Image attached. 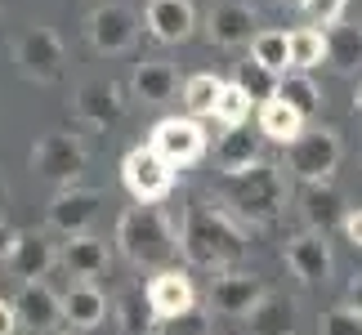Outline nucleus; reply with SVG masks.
Wrapping results in <instances>:
<instances>
[{
    "instance_id": "nucleus-13",
    "label": "nucleus",
    "mask_w": 362,
    "mask_h": 335,
    "mask_svg": "<svg viewBox=\"0 0 362 335\" xmlns=\"http://www.w3.org/2000/svg\"><path fill=\"white\" fill-rule=\"evenodd\" d=\"M139 36V18L125 5H99L90 13V40L99 54H125Z\"/></svg>"
},
{
    "instance_id": "nucleus-33",
    "label": "nucleus",
    "mask_w": 362,
    "mask_h": 335,
    "mask_svg": "<svg viewBox=\"0 0 362 335\" xmlns=\"http://www.w3.org/2000/svg\"><path fill=\"white\" fill-rule=\"evenodd\" d=\"M250 59L282 76L286 72V32H255L250 36Z\"/></svg>"
},
{
    "instance_id": "nucleus-14",
    "label": "nucleus",
    "mask_w": 362,
    "mask_h": 335,
    "mask_svg": "<svg viewBox=\"0 0 362 335\" xmlns=\"http://www.w3.org/2000/svg\"><path fill=\"white\" fill-rule=\"evenodd\" d=\"M206 36H211V45H219V49L250 45V36H255V9L242 5V0H219V5L206 13Z\"/></svg>"
},
{
    "instance_id": "nucleus-4",
    "label": "nucleus",
    "mask_w": 362,
    "mask_h": 335,
    "mask_svg": "<svg viewBox=\"0 0 362 335\" xmlns=\"http://www.w3.org/2000/svg\"><path fill=\"white\" fill-rule=\"evenodd\" d=\"M121 184L139 206H157L175 192V170L148 143H139V148L125 152V161H121Z\"/></svg>"
},
{
    "instance_id": "nucleus-6",
    "label": "nucleus",
    "mask_w": 362,
    "mask_h": 335,
    "mask_svg": "<svg viewBox=\"0 0 362 335\" xmlns=\"http://www.w3.org/2000/svg\"><path fill=\"white\" fill-rule=\"evenodd\" d=\"M286 165L304 179V184H327L331 170L340 165V134L331 130V125L304 130L296 143H286Z\"/></svg>"
},
{
    "instance_id": "nucleus-2",
    "label": "nucleus",
    "mask_w": 362,
    "mask_h": 335,
    "mask_svg": "<svg viewBox=\"0 0 362 335\" xmlns=\"http://www.w3.org/2000/svg\"><path fill=\"white\" fill-rule=\"evenodd\" d=\"M117 246L134 269H170L179 250V233L157 206H130L117 219Z\"/></svg>"
},
{
    "instance_id": "nucleus-1",
    "label": "nucleus",
    "mask_w": 362,
    "mask_h": 335,
    "mask_svg": "<svg viewBox=\"0 0 362 335\" xmlns=\"http://www.w3.org/2000/svg\"><path fill=\"white\" fill-rule=\"evenodd\" d=\"M179 250L192 269H238L246 259V233L233 223L228 211L211 201H192L179 228Z\"/></svg>"
},
{
    "instance_id": "nucleus-3",
    "label": "nucleus",
    "mask_w": 362,
    "mask_h": 335,
    "mask_svg": "<svg viewBox=\"0 0 362 335\" xmlns=\"http://www.w3.org/2000/svg\"><path fill=\"white\" fill-rule=\"evenodd\" d=\"M224 201L250 223H273L286 206V179L273 161H255L238 175H224Z\"/></svg>"
},
{
    "instance_id": "nucleus-17",
    "label": "nucleus",
    "mask_w": 362,
    "mask_h": 335,
    "mask_svg": "<svg viewBox=\"0 0 362 335\" xmlns=\"http://www.w3.org/2000/svg\"><path fill=\"white\" fill-rule=\"evenodd\" d=\"M344 197L331 184H304L300 188V219L309 223V233H317V237H327L331 228H340L344 223Z\"/></svg>"
},
{
    "instance_id": "nucleus-18",
    "label": "nucleus",
    "mask_w": 362,
    "mask_h": 335,
    "mask_svg": "<svg viewBox=\"0 0 362 335\" xmlns=\"http://www.w3.org/2000/svg\"><path fill=\"white\" fill-rule=\"evenodd\" d=\"M148 32L161 40V45H179V40L192 36L197 27V13H192L188 0H148V13H144Z\"/></svg>"
},
{
    "instance_id": "nucleus-7",
    "label": "nucleus",
    "mask_w": 362,
    "mask_h": 335,
    "mask_svg": "<svg viewBox=\"0 0 362 335\" xmlns=\"http://www.w3.org/2000/svg\"><path fill=\"white\" fill-rule=\"evenodd\" d=\"M148 148L157 152L170 170H184V165H197L206 157V130H202V121H192V117H165V121L152 125Z\"/></svg>"
},
{
    "instance_id": "nucleus-20",
    "label": "nucleus",
    "mask_w": 362,
    "mask_h": 335,
    "mask_svg": "<svg viewBox=\"0 0 362 335\" xmlns=\"http://www.w3.org/2000/svg\"><path fill=\"white\" fill-rule=\"evenodd\" d=\"M59 264L72 277H81V282H94V277L107 273V264H112V255H107V246L99 242V237H67L63 250H59Z\"/></svg>"
},
{
    "instance_id": "nucleus-23",
    "label": "nucleus",
    "mask_w": 362,
    "mask_h": 335,
    "mask_svg": "<svg viewBox=\"0 0 362 335\" xmlns=\"http://www.w3.org/2000/svg\"><path fill=\"white\" fill-rule=\"evenodd\" d=\"M130 90H134V99H144V103H165V99H175L179 76H175V67L165 59H144L134 67Z\"/></svg>"
},
{
    "instance_id": "nucleus-22",
    "label": "nucleus",
    "mask_w": 362,
    "mask_h": 335,
    "mask_svg": "<svg viewBox=\"0 0 362 335\" xmlns=\"http://www.w3.org/2000/svg\"><path fill=\"white\" fill-rule=\"evenodd\" d=\"M250 335H296V304L277 290H264L259 304L246 313Z\"/></svg>"
},
{
    "instance_id": "nucleus-8",
    "label": "nucleus",
    "mask_w": 362,
    "mask_h": 335,
    "mask_svg": "<svg viewBox=\"0 0 362 335\" xmlns=\"http://www.w3.org/2000/svg\"><path fill=\"white\" fill-rule=\"evenodd\" d=\"M13 59H18L23 76L32 81H59L63 76V40L49 32V27H27L13 45Z\"/></svg>"
},
{
    "instance_id": "nucleus-32",
    "label": "nucleus",
    "mask_w": 362,
    "mask_h": 335,
    "mask_svg": "<svg viewBox=\"0 0 362 335\" xmlns=\"http://www.w3.org/2000/svg\"><path fill=\"white\" fill-rule=\"evenodd\" d=\"M250 107H255V103H250L246 94L233 86V81H224V90H219V99H215V112H211V117L224 125V130H238V125H246Z\"/></svg>"
},
{
    "instance_id": "nucleus-24",
    "label": "nucleus",
    "mask_w": 362,
    "mask_h": 335,
    "mask_svg": "<svg viewBox=\"0 0 362 335\" xmlns=\"http://www.w3.org/2000/svg\"><path fill=\"white\" fill-rule=\"evenodd\" d=\"M327 63L336 67V72H358L362 67V27L358 23H336V27H327Z\"/></svg>"
},
{
    "instance_id": "nucleus-37",
    "label": "nucleus",
    "mask_w": 362,
    "mask_h": 335,
    "mask_svg": "<svg viewBox=\"0 0 362 335\" xmlns=\"http://www.w3.org/2000/svg\"><path fill=\"white\" fill-rule=\"evenodd\" d=\"M340 228H344V237H349L354 246H362V206H358V211H349V215H344V223H340Z\"/></svg>"
},
{
    "instance_id": "nucleus-19",
    "label": "nucleus",
    "mask_w": 362,
    "mask_h": 335,
    "mask_svg": "<svg viewBox=\"0 0 362 335\" xmlns=\"http://www.w3.org/2000/svg\"><path fill=\"white\" fill-rule=\"evenodd\" d=\"M54 264H59V250L45 233H18V242L9 250V269L13 277H23V282H40Z\"/></svg>"
},
{
    "instance_id": "nucleus-26",
    "label": "nucleus",
    "mask_w": 362,
    "mask_h": 335,
    "mask_svg": "<svg viewBox=\"0 0 362 335\" xmlns=\"http://www.w3.org/2000/svg\"><path fill=\"white\" fill-rule=\"evenodd\" d=\"M215 157H219V165H224V175L246 170V165L259 161V134H250L246 125H238V130H224V139H219V148H215Z\"/></svg>"
},
{
    "instance_id": "nucleus-39",
    "label": "nucleus",
    "mask_w": 362,
    "mask_h": 335,
    "mask_svg": "<svg viewBox=\"0 0 362 335\" xmlns=\"http://www.w3.org/2000/svg\"><path fill=\"white\" fill-rule=\"evenodd\" d=\"M13 242H18V233L9 228L5 219H0V259H9V250H13Z\"/></svg>"
},
{
    "instance_id": "nucleus-41",
    "label": "nucleus",
    "mask_w": 362,
    "mask_h": 335,
    "mask_svg": "<svg viewBox=\"0 0 362 335\" xmlns=\"http://www.w3.org/2000/svg\"><path fill=\"white\" fill-rule=\"evenodd\" d=\"M354 107H358V117H362V86H358V94H354Z\"/></svg>"
},
{
    "instance_id": "nucleus-25",
    "label": "nucleus",
    "mask_w": 362,
    "mask_h": 335,
    "mask_svg": "<svg viewBox=\"0 0 362 335\" xmlns=\"http://www.w3.org/2000/svg\"><path fill=\"white\" fill-rule=\"evenodd\" d=\"M304 134V117L296 107H286L282 99H269L259 103V139H273V143H296V139Z\"/></svg>"
},
{
    "instance_id": "nucleus-42",
    "label": "nucleus",
    "mask_w": 362,
    "mask_h": 335,
    "mask_svg": "<svg viewBox=\"0 0 362 335\" xmlns=\"http://www.w3.org/2000/svg\"><path fill=\"white\" fill-rule=\"evenodd\" d=\"M5 201H9V188H5V184H0V206H5Z\"/></svg>"
},
{
    "instance_id": "nucleus-11",
    "label": "nucleus",
    "mask_w": 362,
    "mask_h": 335,
    "mask_svg": "<svg viewBox=\"0 0 362 335\" xmlns=\"http://www.w3.org/2000/svg\"><path fill=\"white\" fill-rule=\"evenodd\" d=\"M72 107H76V117L86 121V125H94V130H107V125H117V121H121V112H125V94H121L117 81L94 76V81H86V86L76 90Z\"/></svg>"
},
{
    "instance_id": "nucleus-15",
    "label": "nucleus",
    "mask_w": 362,
    "mask_h": 335,
    "mask_svg": "<svg viewBox=\"0 0 362 335\" xmlns=\"http://www.w3.org/2000/svg\"><path fill=\"white\" fill-rule=\"evenodd\" d=\"M259 295H264V282L255 273H242V269H224L211 286V304L228 317H246L259 304Z\"/></svg>"
},
{
    "instance_id": "nucleus-21",
    "label": "nucleus",
    "mask_w": 362,
    "mask_h": 335,
    "mask_svg": "<svg viewBox=\"0 0 362 335\" xmlns=\"http://www.w3.org/2000/svg\"><path fill=\"white\" fill-rule=\"evenodd\" d=\"M63 300V322L72 327V331H94L103 322V313H107V300H103V290L94 286V282H76L67 286V295H59Z\"/></svg>"
},
{
    "instance_id": "nucleus-38",
    "label": "nucleus",
    "mask_w": 362,
    "mask_h": 335,
    "mask_svg": "<svg viewBox=\"0 0 362 335\" xmlns=\"http://www.w3.org/2000/svg\"><path fill=\"white\" fill-rule=\"evenodd\" d=\"M18 331V317H13V304L0 300V335H13Z\"/></svg>"
},
{
    "instance_id": "nucleus-43",
    "label": "nucleus",
    "mask_w": 362,
    "mask_h": 335,
    "mask_svg": "<svg viewBox=\"0 0 362 335\" xmlns=\"http://www.w3.org/2000/svg\"><path fill=\"white\" fill-rule=\"evenodd\" d=\"M49 335H76V331H49Z\"/></svg>"
},
{
    "instance_id": "nucleus-12",
    "label": "nucleus",
    "mask_w": 362,
    "mask_h": 335,
    "mask_svg": "<svg viewBox=\"0 0 362 335\" xmlns=\"http://www.w3.org/2000/svg\"><path fill=\"white\" fill-rule=\"evenodd\" d=\"M9 304H13L18 327H27V331L49 335V331H59V322H63V300L54 295L45 282H23V290Z\"/></svg>"
},
{
    "instance_id": "nucleus-40",
    "label": "nucleus",
    "mask_w": 362,
    "mask_h": 335,
    "mask_svg": "<svg viewBox=\"0 0 362 335\" xmlns=\"http://www.w3.org/2000/svg\"><path fill=\"white\" fill-rule=\"evenodd\" d=\"M349 309H354V313L362 317V273H358L354 282H349Z\"/></svg>"
},
{
    "instance_id": "nucleus-10",
    "label": "nucleus",
    "mask_w": 362,
    "mask_h": 335,
    "mask_svg": "<svg viewBox=\"0 0 362 335\" xmlns=\"http://www.w3.org/2000/svg\"><path fill=\"white\" fill-rule=\"evenodd\" d=\"M99 192L94 188H63L59 197L49 201V228L54 233H63V237H86L90 233V223L99 219Z\"/></svg>"
},
{
    "instance_id": "nucleus-34",
    "label": "nucleus",
    "mask_w": 362,
    "mask_h": 335,
    "mask_svg": "<svg viewBox=\"0 0 362 335\" xmlns=\"http://www.w3.org/2000/svg\"><path fill=\"white\" fill-rule=\"evenodd\" d=\"M152 335H211V317L188 309L179 317H165V322H152Z\"/></svg>"
},
{
    "instance_id": "nucleus-31",
    "label": "nucleus",
    "mask_w": 362,
    "mask_h": 335,
    "mask_svg": "<svg viewBox=\"0 0 362 335\" xmlns=\"http://www.w3.org/2000/svg\"><path fill=\"white\" fill-rule=\"evenodd\" d=\"M219 90H224V81L211 76V72H197V76L184 81V107L192 112V121H197V117H211Z\"/></svg>"
},
{
    "instance_id": "nucleus-28",
    "label": "nucleus",
    "mask_w": 362,
    "mask_h": 335,
    "mask_svg": "<svg viewBox=\"0 0 362 335\" xmlns=\"http://www.w3.org/2000/svg\"><path fill=\"white\" fill-rule=\"evenodd\" d=\"M277 99H282L286 107H296L304 121L317 117V107H322V94H317V86L309 81V72H282L277 76Z\"/></svg>"
},
{
    "instance_id": "nucleus-16",
    "label": "nucleus",
    "mask_w": 362,
    "mask_h": 335,
    "mask_svg": "<svg viewBox=\"0 0 362 335\" xmlns=\"http://www.w3.org/2000/svg\"><path fill=\"white\" fill-rule=\"evenodd\" d=\"M286 264H291V273H296L300 282H309V286L327 282L331 269H336L327 237H317V233H300V237H291V242H286Z\"/></svg>"
},
{
    "instance_id": "nucleus-36",
    "label": "nucleus",
    "mask_w": 362,
    "mask_h": 335,
    "mask_svg": "<svg viewBox=\"0 0 362 335\" xmlns=\"http://www.w3.org/2000/svg\"><path fill=\"white\" fill-rule=\"evenodd\" d=\"M300 5L313 18V27H336V23H344V5L349 0H300Z\"/></svg>"
},
{
    "instance_id": "nucleus-30",
    "label": "nucleus",
    "mask_w": 362,
    "mask_h": 335,
    "mask_svg": "<svg viewBox=\"0 0 362 335\" xmlns=\"http://www.w3.org/2000/svg\"><path fill=\"white\" fill-rule=\"evenodd\" d=\"M112 309H117V322H121L125 335H144V331H152V309H148V295H144L139 286L121 290V295L112 300Z\"/></svg>"
},
{
    "instance_id": "nucleus-35",
    "label": "nucleus",
    "mask_w": 362,
    "mask_h": 335,
    "mask_svg": "<svg viewBox=\"0 0 362 335\" xmlns=\"http://www.w3.org/2000/svg\"><path fill=\"white\" fill-rule=\"evenodd\" d=\"M322 335H362V317L349 309V304L327 309V313H322Z\"/></svg>"
},
{
    "instance_id": "nucleus-29",
    "label": "nucleus",
    "mask_w": 362,
    "mask_h": 335,
    "mask_svg": "<svg viewBox=\"0 0 362 335\" xmlns=\"http://www.w3.org/2000/svg\"><path fill=\"white\" fill-rule=\"evenodd\" d=\"M233 86H238L250 103H269V99H277V72H269L264 63H255V59H242L238 63V72H233Z\"/></svg>"
},
{
    "instance_id": "nucleus-27",
    "label": "nucleus",
    "mask_w": 362,
    "mask_h": 335,
    "mask_svg": "<svg viewBox=\"0 0 362 335\" xmlns=\"http://www.w3.org/2000/svg\"><path fill=\"white\" fill-rule=\"evenodd\" d=\"M317 63H327V36L317 32V27H296V32H286V67L313 72Z\"/></svg>"
},
{
    "instance_id": "nucleus-9",
    "label": "nucleus",
    "mask_w": 362,
    "mask_h": 335,
    "mask_svg": "<svg viewBox=\"0 0 362 335\" xmlns=\"http://www.w3.org/2000/svg\"><path fill=\"white\" fill-rule=\"evenodd\" d=\"M152 322H165V317H179L188 309H197V290H192V277L184 269H157L144 286Z\"/></svg>"
},
{
    "instance_id": "nucleus-5",
    "label": "nucleus",
    "mask_w": 362,
    "mask_h": 335,
    "mask_svg": "<svg viewBox=\"0 0 362 335\" xmlns=\"http://www.w3.org/2000/svg\"><path fill=\"white\" fill-rule=\"evenodd\" d=\"M32 170L40 179H49V184L72 188L81 179V170H86V143H81L76 134H67V130L40 134L36 148H32Z\"/></svg>"
}]
</instances>
